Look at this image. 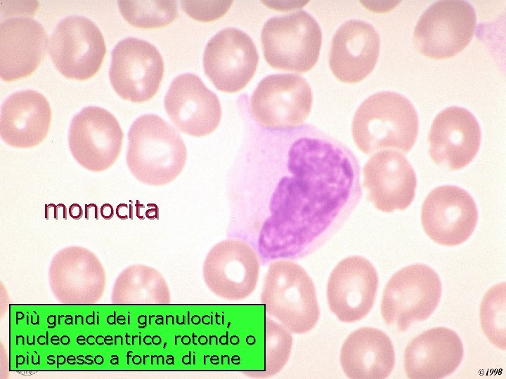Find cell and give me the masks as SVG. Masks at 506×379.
Masks as SVG:
<instances>
[{"instance_id": "6da1fadb", "label": "cell", "mask_w": 506, "mask_h": 379, "mask_svg": "<svg viewBox=\"0 0 506 379\" xmlns=\"http://www.w3.org/2000/svg\"><path fill=\"white\" fill-rule=\"evenodd\" d=\"M271 132L275 152L256 244L264 260L299 257L358 204L360 164L349 147L312 125Z\"/></svg>"}, {"instance_id": "7a4b0ae2", "label": "cell", "mask_w": 506, "mask_h": 379, "mask_svg": "<svg viewBox=\"0 0 506 379\" xmlns=\"http://www.w3.org/2000/svg\"><path fill=\"white\" fill-rule=\"evenodd\" d=\"M127 166L140 182L160 186L172 182L186 164V145L176 128L155 114L138 117L128 131Z\"/></svg>"}, {"instance_id": "3957f363", "label": "cell", "mask_w": 506, "mask_h": 379, "mask_svg": "<svg viewBox=\"0 0 506 379\" xmlns=\"http://www.w3.org/2000/svg\"><path fill=\"white\" fill-rule=\"evenodd\" d=\"M417 112L404 95L380 91L368 97L357 108L351 124L353 140L363 153L385 148L408 153L417 139Z\"/></svg>"}, {"instance_id": "277c9868", "label": "cell", "mask_w": 506, "mask_h": 379, "mask_svg": "<svg viewBox=\"0 0 506 379\" xmlns=\"http://www.w3.org/2000/svg\"><path fill=\"white\" fill-rule=\"evenodd\" d=\"M261 302L267 314L293 333L309 332L320 317L314 284L306 270L292 261L279 260L271 263Z\"/></svg>"}, {"instance_id": "5b68a950", "label": "cell", "mask_w": 506, "mask_h": 379, "mask_svg": "<svg viewBox=\"0 0 506 379\" xmlns=\"http://www.w3.org/2000/svg\"><path fill=\"white\" fill-rule=\"evenodd\" d=\"M264 58L273 67L306 72L318 60L322 42L321 29L304 10L273 16L261 33Z\"/></svg>"}, {"instance_id": "8992f818", "label": "cell", "mask_w": 506, "mask_h": 379, "mask_svg": "<svg viewBox=\"0 0 506 379\" xmlns=\"http://www.w3.org/2000/svg\"><path fill=\"white\" fill-rule=\"evenodd\" d=\"M441 290L440 278L430 267L414 264L402 268L383 292L380 308L384 321L404 331L428 319L439 304Z\"/></svg>"}, {"instance_id": "52a82bcc", "label": "cell", "mask_w": 506, "mask_h": 379, "mask_svg": "<svg viewBox=\"0 0 506 379\" xmlns=\"http://www.w3.org/2000/svg\"><path fill=\"white\" fill-rule=\"evenodd\" d=\"M476 25L475 10L467 1H436L420 17L413 41L417 50L428 58H450L469 44Z\"/></svg>"}, {"instance_id": "ba28073f", "label": "cell", "mask_w": 506, "mask_h": 379, "mask_svg": "<svg viewBox=\"0 0 506 379\" xmlns=\"http://www.w3.org/2000/svg\"><path fill=\"white\" fill-rule=\"evenodd\" d=\"M312 101L311 86L301 75L270 74L254 91L249 112L262 128L283 130L301 125L311 112Z\"/></svg>"}, {"instance_id": "9c48e42d", "label": "cell", "mask_w": 506, "mask_h": 379, "mask_svg": "<svg viewBox=\"0 0 506 379\" xmlns=\"http://www.w3.org/2000/svg\"><path fill=\"white\" fill-rule=\"evenodd\" d=\"M50 57L65 77L84 80L102 64L106 48L98 27L83 15H68L55 27L49 40Z\"/></svg>"}, {"instance_id": "30bf717a", "label": "cell", "mask_w": 506, "mask_h": 379, "mask_svg": "<svg viewBox=\"0 0 506 379\" xmlns=\"http://www.w3.org/2000/svg\"><path fill=\"white\" fill-rule=\"evenodd\" d=\"M164 62L157 48L136 37L120 40L111 52L109 77L116 93L133 102L152 98L159 89Z\"/></svg>"}, {"instance_id": "8fae6325", "label": "cell", "mask_w": 506, "mask_h": 379, "mask_svg": "<svg viewBox=\"0 0 506 379\" xmlns=\"http://www.w3.org/2000/svg\"><path fill=\"white\" fill-rule=\"evenodd\" d=\"M123 138L115 117L97 106L85 107L77 113L68 131L72 155L82 167L93 172L112 166L121 152Z\"/></svg>"}, {"instance_id": "7c38bea8", "label": "cell", "mask_w": 506, "mask_h": 379, "mask_svg": "<svg viewBox=\"0 0 506 379\" xmlns=\"http://www.w3.org/2000/svg\"><path fill=\"white\" fill-rule=\"evenodd\" d=\"M202 270L204 281L214 294L228 300H240L257 286L259 260L247 242L227 239L210 249Z\"/></svg>"}, {"instance_id": "4fadbf2b", "label": "cell", "mask_w": 506, "mask_h": 379, "mask_svg": "<svg viewBox=\"0 0 506 379\" xmlns=\"http://www.w3.org/2000/svg\"><path fill=\"white\" fill-rule=\"evenodd\" d=\"M259 61L252 38L235 27H226L207 42L203 68L214 86L233 93L243 88L254 76Z\"/></svg>"}, {"instance_id": "5bb4252c", "label": "cell", "mask_w": 506, "mask_h": 379, "mask_svg": "<svg viewBox=\"0 0 506 379\" xmlns=\"http://www.w3.org/2000/svg\"><path fill=\"white\" fill-rule=\"evenodd\" d=\"M423 229L437 244L453 246L462 244L474 232L478 211L472 197L455 185L432 190L421 211Z\"/></svg>"}, {"instance_id": "9a60e30c", "label": "cell", "mask_w": 506, "mask_h": 379, "mask_svg": "<svg viewBox=\"0 0 506 379\" xmlns=\"http://www.w3.org/2000/svg\"><path fill=\"white\" fill-rule=\"evenodd\" d=\"M379 279L372 264L361 256L341 260L330 274L327 298L330 311L343 322L363 319L371 310Z\"/></svg>"}, {"instance_id": "2e32d148", "label": "cell", "mask_w": 506, "mask_h": 379, "mask_svg": "<svg viewBox=\"0 0 506 379\" xmlns=\"http://www.w3.org/2000/svg\"><path fill=\"white\" fill-rule=\"evenodd\" d=\"M164 105L174 125L184 133L195 137L212 133L221 118L217 95L192 73H184L173 79Z\"/></svg>"}, {"instance_id": "e0dca14e", "label": "cell", "mask_w": 506, "mask_h": 379, "mask_svg": "<svg viewBox=\"0 0 506 379\" xmlns=\"http://www.w3.org/2000/svg\"><path fill=\"white\" fill-rule=\"evenodd\" d=\"M25 11H15L0 22V76L14 81L30 75L44 58L48 37L42 25Z\"/></svg>"}, {"instance_id": "ac0fdd59", "label": "cell", "mask_w": 506, "mask_h": 379, "mask_svg": "<svg viewBox=\"0 0 506 379\" xmlns=\"http://www.w3.org/2000/svg\"><path fill=\"white\" fill-rule=\"evenodd\" d=\"M481 132L476 117L469 110L451 106L434 118L429 133V153L437 165L451 171L469 164L480 147Z\"/></svg>"}, {"instance_id": "d6986e66", "label": "cell", "mask_w": 506, "mask_h": 379, "mask_svg": "<svg viewBox=\"0 0 506 379\" xmlns=\"http://www.w3.org/2000/svg\"><path fill=\"white\" fill-rule=\"evenodd\" d=\"M367 198L374 206L386 213L405 210L415 197L417 179L405 156L384 149L374 154L363 168Z\"/></svg>"}, {"instance_id": "ffe728a7", "label": "cell", "mask_w": 506, "mask_h": 379, "mask_svg": "<svg viewBox=\"0 0 506 379\" xmlns=\"http://www.w3.org/2000/svg\"><path fill=\"white\" fill-rule=\"evenodd\" d=\"M379 48L380 38L373 25L357 19L347 20L332 37L330 68L343 82H359L373 70Z\"/></svg>"}, {"instance_id": "44dd1931", "label": "cell", "mask_w": 506, "mask_h": 379, "mask_svg": "<svg viewBox=\"0 0 506 379\" xmlns=\"http://www.w3.org/2000/svg\"><path fill=\"white\" fill-rule=\"evenodd\" d=\"M464 355L458 335L446 327L427 330L406 346L404 368L411 379H441L453 373Z\"/></svg>"}, {"instance_id": "7402d4cb", "label": "cell", "mask_w": 506, "mask_h": 379, "mask_svg": "<svg viewBox=\"0 0 506 379\" xmlns=\"http://www.w3.org/2000/svg\"><path fill=\"white\" fill-rule=\"evenodd\" d=\"M51 120L48 101L31 90L16 91L3 102L0 113V135L8 145L28 148L46 137Z\"/></svg>"}, {"instance_id": "603a6c76", "label": "cell", "mask_w": 506, "mask_h": 379, "mask_svg": "<svg viewBox=\"0 0 506 379\" xmlns=\"http://www.w3.org/2000/svg\"><path fill=\"white\" fill-rule=\"evenodd\" d=\"M340 364L349 378H387L395 364L394 345L384 332L371 327L360 328L344 342Z\"/></svg>"}, {"instance_id": "cb8c5ba5", "label": "cell", "mask_w": 506, "mask_h": 379, "mask_svg": "<svg viewBox=\"0 0 506 379\" xmlns=\"http://www.w3.org/2000/svg\"><path fill=\"white\" fill-rule=\"evenodd\" d=\"M119 11L131 25L141 28H156L165 26L178 15L175 0H119Z\"/></svg>"}, {"instance_id": "d4e9b609", "label": "cell", "mask_w": 506, "mask_h": 379, "mask_svg": "<svg viewBox=\"0 0 506 379\" xmlns=\"http://www.w3.org/2000/svg\"><path fill=\"white\" fill-rule=\"evenodd\" d=\"M480 320L483 331L498 347L505 349V283L492 287L481 304Z\"/></svg>"}, {"instance_id": "484cf974", "label": "cell", "mask_w": 506, "mask_h": 379, "mask_svg": "<svg viewBox=\"0 0 506 379\" xmlns=\"http://www.w3.org/2000/svg\"><path fill=\"white\" fill-rule=\"evenodd\" d=\"M264 329V371L258 373L261 378L274 375L284 367L292 345L290 331L283 325L266 318Z\"/></svg>"}, {"instance_id": "4316f807", "label": "cell", "mask_w": 506, "mask_h": 379, "mask_svg": "<svg viewBox=\"0 0 506 379\" xmlns=\"http://www.w3.org/2000/svg\"><path fill=\"white\" fill-rule=\"evenodd\" d=\"M232 1H181L182 9L195 20L208 22L223 16Z\"/></svg>"}]
</instances>
